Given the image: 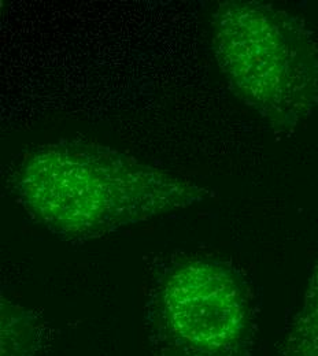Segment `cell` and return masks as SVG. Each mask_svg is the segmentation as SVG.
Instances as JSON below:
<instances>
[{
	"mask_svg": "<svg viewBox=\"0 0 318 356\" xmlns=\"http://www.w3.org/2000/svg\"><path fill=\"white\" fill-rule=\"evenodd\" d=\"M18 203L66 240H92L202 202L188 178L118 149L62 140L26 151L10 178Z\"/></svg>",
	"mask_w": 318,
	"mask_h": 356,
	"instance_id": "1",
	"label": "cell"
},
{
	"mask_svg": "<svg viewBox=\"0 0 318 356\" xmlns=\"http://www.w3.org/2000/svg\"><path fill=\"white\" fill-rule=\"evenodd\" d=\"M213 49L233 93L273 129L292 131L318 107V45L306 24L272 4L221 1Z\"/></svg>",
	"mask_w": 318,
	"mask_h": 356,
	"instance_id": "2",
	"label": "cell"
},
{
	"mask_svg": "<svg viewBox=\"0 0 318 356\" xmlns=\"http://www.w3.org/2000/svg\"><path fill=\"white\" fill-rule=\"evenodd\" d=\"M277 356H318V265L303 305L289 325Z\"/></svg>",
	"mask_w": 318,
	"mask_h": 356,
	"instance_id": "4",
	"label": "cell"
},
{
	"mask_svg": "<svg viewBox=\"0 0 318 356\" xmlns=\"http://www.w3.org/2000/svg\"><path fill=\"white\" fill-rule=\"evenodd\" d=\"M145 330L151 356H253L247 282L221 259L182 258L151 286Z\"/></svg>",
	"mask_w": 318,
	"mask_h": 356,
	"instance_id": "3",
	"label": "cell"
}]
</instances>
